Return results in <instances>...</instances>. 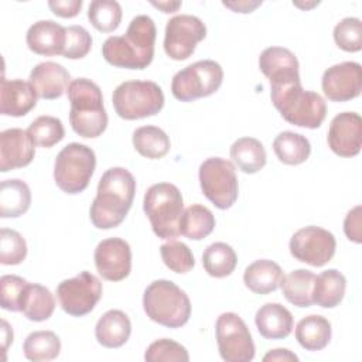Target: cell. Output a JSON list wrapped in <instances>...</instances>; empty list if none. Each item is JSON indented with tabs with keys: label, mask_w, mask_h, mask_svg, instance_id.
<instances>
[{
	"label": "cell",
	"mask_w": 362,
	"mask_h": 362,
	"mask_svg": "<svg viewBox=\"0 0 362 362\" xmlns=\"http://www.w3.org/2000/svg\"><path fill=\"white\" fill-rule=\"evenodd\" d=\"M55 310L54 294L41 284L28 283L21 298V313L35 322L48 320Z\"/></svg>",
	"instance_id": "f1b7e54d"
},
{
	"label": "cell",
	"mask_w": 362,
	"mask_h": 362,
	"mask_svg": "<svg viewBox=\"0 0 362 362\" xmlns=\"http://www.w3.org/2000/svg\"><path fill=\"white\" fill-rule=\"evenodd\" d=\"M315 274L305 269H297L283 276L280 288L288 303L296 307L313 305V284Z\"/></svg>",
	"instance_id": "4dcf8cb0"
},
{
	"label": "cell",
	"mask_w": 362,
	"mask_h": 362,
	"mask_svg": "<svg viewBox=\"0 0 362 362\" xmlns=\"http://www.w3.org/2000/svg\"><path fill=\"white\" fill-rule=\"evenodd\" d=\"M27 256L25 239L14 229L3 228L0 230V263L20 264Z\"/></svg>",
	"instance_id": "60d3db41"
},
{
	"label": "cell",
	"mask_w": 362,
	"mask_h": 362,
	"mask_svg": "<svg viewBox=\"0 0 362 362\" xmlns=\"http://www.w3.org/2000/svg\"><path fill=\"white\" fill-rule=\"evenodd\" d=\"M199 184L202 194L219 209L230 208L238 199L239 184L235 165L221 157H209L201 163Z\"/></svg>",
	"instance_id": "30bf717a"
},
{
	"label": "cell",
	"mask_w": 362,
	"mask_h": 362,
	"mask_svg": "<svg viewBox=\"0 0 362 362\" xmlns=\"http://www.w3.org/2000/svg\"><path fill=\"white\" fill-rule=\"evenodd\" d=\"M95 167L96 156L90 147L69 143L57 154L54 181L61 191L71 195L79 194L88 187Z\"/></svg>",
	"instance_id": "ba28073f"
},
{
	"label": "cell",
	"mask_w": 362,
	"mask_h": 362,
	"mask_svg": "<svg viewBox=\"0 0 362 362\" xmlns=\"http://www.w3.org/2000/svg\"><path fill=\"white\" fill-rule=\"evenodd\" d=\"M57 297L61 308L72 315L89 314L102 297V283L90 272H79L71 279L62 280L57 287Z\"/></svg>",
	"instance_id": "7c38bea8"
},
{
	"label": "cell",
	"mask_w": 362,
	"mask_h": 362,
	"mask_svg": "<svg viewBox=\"0 0 362 362\" xmlns=\"http://www.w3.org/2000/svg\"><path fill=\"white\" fill-rule=\"evenodd\" d=\"M219 355L226 362H249L255 358V342L245 321L235 313H222L215 324Z\"/></svg>",
	"instance_id": "8fae6325"
},
{
	"label": "cell",
	"mask_w": 362,
	"mask_h": 362,
	"mask_svg": "<svg viewBox=\"0 0 362 362\" xmlns=\"http://www.w3.org/2000/svg\"><path fill=\"white\" fill-rule=\"evenodd\" d=\"M143 308L151 321L167 328H180L191 317L188 296L170 280H154L146 287Z\"/></svg>",
	"instance_id": "5b68a950"
},
{
	"label": "cell",
	"mask_w": 362,
	"mask_h": 362,
	"mask_svg": "<svg viewBox=\"0 0 362 362\" xmlns=\"http://www.w3.org/2000/svg\"><path fill=\"white\" fill-rule=\"evenodd\" d=\"M143 209L160 239L173 240L180 235V219L184 201L180 189L171 182L153 184L144 194Z\"/></svg>",
	"instance_id": "8992f818"
},
{
	"label": "cell",
	"mask_w": 362,
	"mask_h": 362,
	"mask_svg": "<svg viewBox=\"0 0 362 362\" xmlns=\"http://www.w3.org/2000/svg\"><path fill=\"white\" fill-rule=\"evenodd\" d=\"M1 324H3V329H1V331H3V349L6 351L7 346H8V344L13 342V331L10 329L7 321L3 320Z\"/></svg>",
	"instance_id": "f907efd6"
},
{
	"label": "cell",
	"mask_w": 362,
	"mask_h": 362,
	"mask_svg": "<svg viewBox=\"0 0 362 362\" xmlns=\"http://www.w3.org/2000/svg\"><path fill=\"white\" fill-rule=\"evenodd\" d=\"M25 41L34 54L59 55L65 49L66 28L52 20H40L27 30Z\"/></svg>",
	"instance_id": "7402d4cb"
},
{
	"label": "cell",
	"mask_w": 362,
	"mask_h": 362,
	"mask_svg": "<svg viewBox=\"0 0 362 362\" xmlns=\"http://www.w3.org/2000/svg\"><path fill=\"white\" fill-rule=\"evenodd\" d=\"M361 205H356L351 211H348L344 219V232L346 238L355 243L362 242V232H361Z\"/></svg>",
	"instance_id": "f6af8a7d"
},
{
	"label": "cell",
	"mask_w": 362,
	"mask_h": 362,
	"mask_svg": "<svg viewBox=\"0 0 362 362\" xmlns=\"http://www.w3.org/2000/svg\"><path fill=\"white\" fill-rule=\"evenodd\" d=\"M151 4L160 8L163 13H174L181 7V1H151Z\"/></svg>",
	"instance_id": "681fc988"
},
{
	"label": "cell",
	"mask_w": 362,
	"mask_h": 362,
	"mask_svg": "<svg viewBox=\"0 0 362 362\" xmlns=\"http://www.w3.org/2000/svg\"><path fill=\"white\" fill-rule=\"evenodd\" d=\"M259 68L269 78L270 86L300 81L297 57L284 47H269L259 57Z\"/></svg>",
	"instance_id": "d6986e66"
},
{
	"label": "cell",
	"mask_w": 362,
	"mask_h": 362,
	"mask_svg": "<svg viewBox=\"0 0 362 362\" xmlns=\"http://www.w3.org/2000/svg\"><path fill=\"white\" fill-rule=\"evenodd\" d=\"M41 99H58L71 83L69 72L57 62L45 61L37 64L30 72V81Z\"/></svg>",
	"instance_id": "ffe728a7"
},
{
	"label": "cell",
	"mask_w": 362,
	"mask_h": 362,
	"mask_svg": "<svg viewBox=\"0 0 362 362\" xmlns=\"http://www.w3.org/2000/svg\"><path fill=\"white\" fill-rule=\"evenodd\" d=\"M71 103L69 123L72 130L85 139L100 136L107 126L100 88L88 78L72 79L68 89Z\"/></svg>",
	"instance_id": "3957f363"
},
{
	"label": "cell",
	"mask_w": 362,
	"mask_h": 362,
	"mask_svg": "<svg viewBox=\"0 0 362 362\" xmlns=\"http://www.w3.org/2000/svg\"><path fill=\"white\" fill-rule=\"evenodd\" d=\"M215 228L214 214L204 205L194 204L184 209L180 219V235L191 240L206 238Z\"/></svg>",
	"instance_id": "836d02e7"
},
{
	"label": "cell",
	"mask_w": 362,
	"mask_h": 362,
	"mask_svg": "<svg viewBox=\"0 0 362 362\" xmlns=\"http://www.w3.org/2000/svg\"><path fill=\"white\" fill-rule=\"evenodd\" d=\"M202 264L209 276L222 279L232 274L238 264V256L228 243L215 242L204 250Z\"/></svg>",
	"instance_id": "e575fe53"
},
{
	"label": "cell",
	"mask_w": 362,
	"mask_h": 362,
	"mask_svg": "<svg viewBox=\"0 0 362 362\" xmlns=\"http://www.w3.org/2000/svg\"><path fill=\"white\" fill-rule=\"evenodd\" d=\"M160 253L164 264L174 273H188L195 264L191 249L178 240H168L167 243L161 245Z\"/></svg>",
	"instance_id": "f35d334b"
},
{
	"label": "cell",
	"mask_w": 362,
	"mask_h": 362,
	"mask_svg": "<svg viewBox=\"0 0 362 362\" xmlns=\"http://www.w3.org/2000/svg\"><path fill=\"white\" fill-rule=\"evenodd\" d=\"M37 92L33 85L23 79H1L0 113L4 116H25L37 105Z\"/></svg>",
	"instance_id": "44dd1931"
},
{
	"label": "cell",
	"mask_w": 362,
	"mask_h": 362,
	"mask_svg": "<svg viewBox=\"0 0 362 362\" xmlns=\"http://www.w3.org/2000/svg\"><path fill=\"white\" fill-rule=\"evenodd\" d=\"M93 259L98 273L105 280L120 281L130 274L132 249L122 238H107L99 242Z\"/></svg>",
	"instance_id": "2e32d148"
},
{
	"label": "cell",
	"mask_w": 362,
	"mask_h": 362,
	"mask_svg": "<svg viewBox=\"0 0 362 362\" xmlns=\"http://www.w3.org/2000/svg\"><path fill=\"white\" fill-rule=\"evenodd\" d=\"M270 98L281 117L298 127L317 129L327 116V105L321 95L305 90L301 81L270 86Z\"/></svg>",
	"instance_id": "277c9868"
},
{
	"label": "cell",
	"mask_w": 362,
	"mask_h": 362,
	"mask_svg": "<svg viewBox=\"0 0 362 362\" xmlns=\"http://www.w3.org/2000/svg\"><path fill=\"white\" fill-rule=\"evenodd\" d=\"M329 321L317 314L301 318L296 327V339L305 351H321L331 341Z\"/></svg>",
	"instance_id": "4316f807"
},
{
	"label": "cell",
	"mask_w": 362,
	"mask_h": 362,
	"mask_svg": "<svg viewBox=\"0 0 362 362\" xmlns=\"http://www.w3.org/2000/svg\"><path fill=\"white\" fill-rule=\"evenodd\" d=\"M48 7L55 16L62 18H71L78 16L82 7V0H49Z\"/></svg>",
	"instance_id": "bcb514c9"
},
{
	"label": "cell",
	"mask_w": 362,
	"mask_h": 362,
	"mask_svg": "<svg viewBox=\"0 0 362 362\" xmlns=\"http://www.w3.org/2000/svg\"><path fill=\"white\" fill-rule=\"evenodd\" d=\"M222 81V66L212 59H202L185 66L173 76L171 93L177 100L192 102L215 93Z\"/></svg>",
	"instance_id": "9c48e42d"
},
{
	"label": "cell",
	"mask_w": 362,
	"mask_h": 362,
	"mask_svg": "<svg viewBox=\"0 0 362 362\" xmlns=\"http://www.w3.org/2000/svg\"><path fill=\"white\" fill-rule=\"evenodd\" d=\"M324 95L332 102L355 99L362 90V66L354 61H345L329 66L321 79Z\"/></svg>",
	"instance_id": "9a60e30c"
},
{
	"label": "cell",
	"mask_w": 362,
	"mask_h": 362,
	"mask_svg": "<svg viewBox=\"0 0 362 362\" xmlns=\"http://www.w3.org/2000/svg\"><path fill=\"white\" fill-rule=\"evenodd\" d=\"M327 141L339 157H355L362 147V119L355 112L337 115L329 124Z\"/></svg>",
	"instance_id": "e0dca14e"
},
{
	"label": "cell",
	"mask_w": 362,
	"mask_h": 362,
	"mask_svg": "<svg viewBox=\"0 0 362 362\" xmlns=\"http://www.w3.org/2000/svg\"><path fill=\"white\" fill-rule=\"evenodd\" d=\"M288 247L294 259L314 267H321L334 257L337 240L329 230L310 225L294 232Z\"/></svg>",
	"instance_id": "4fadbf2b"
},
{
	"label": "cell",
	"mask_w": 362,
	"mask_h": 362,
	"mask_svg": "<svg viewBox=\"0 0 362 362\" xmlns=\"http://www.w3.org/2000/svg\"><path fill=\"white\" fill-rule=\"evenodd\" d=\"M346 290V279L337 269H328L314 279L313 303L322 308L337 307Z\"/></svg>",
	"instance_id": "484cf974"
},
{
	"label": "cell",
	"mask_w": 362,
	"mask_h": 362,
	"mask_svg": "<svg viewBox=\"0 0 362 362\" xmlns=\"http://www.w3.org/2000/svg\"><path fill=\"white\" fill-rule=\"evenodd\" d=\"M133 146L143 157L157 160L170 151V139L167 133L157 126H141L133 132Z\"/></svg>",
	"instance_id": "d6a6232c"
},
{
	"label": "cell",
	"mask_w": 362,
	"mask_h": 362,
	"mask_svg": "<svg viewBox=\"0 0 362 362\" xmlns=\"http://www.w3.org/2000/svg\"><path fill=\"white\" fill-rule=\"evenodd\" d=\"M263 361L264 362H269V361H283V362H297L298 361V356L296 354H293L291 351L286 349V348H277V349H272L269 351L264 356H263Z\"/></svg>",
	"instance_id": "7dc6e473"
},
{
	"label": "cell",
	"mask_w": 362,
	"mask_h": 362,
	"mask_svg": "<svg viewBox=\"0 0 362 362\" xmlns=\"http://www.w3.org/2000/svg\"><path fill=\"white\" fill-rule=\"evenodd\" d=\"M206 35L204 21L191 14H178L167 21L164 33V51L174 61L189 58L199 41Z\"/></svg>",
	"instance_id": "5bb4252c"
},
{
	"label": "cell",
	"mask_w": 362,
	"mask_h": 362,
	"mask_svg": "<svg viewBox=\"0 0 362 362\" xmlns=\"http://www.w3.org/2000/svg\"><path fill=\"white\" fill-rule=\"evenodd\" d=\"M27 133L35 146L49 148L64 139L65 129L58 117L42 115L31 122Z\"/></svg>",
	"instance_id": "8d00e7d4"
},
{
	"label": "cell",
	"mask_w": 362,
	"mask_h": 362,
	"mask_svg": "<svg viewBox=\"0 0 362 362\" xmlns=\"http://www.w3.org/2000/svg\"><path fill=\"white\" fill-rule=\"evenodd\" d=\"M335 44L346 52L362 49V23L356 17H345L334 27Z\"/></svg>",
	"instance_id": "ab89813d"
},
{
	"label": "cell",
	"mask_w": 362,
	"mask_h": 362,
	"mask_svg": "<svg viewBox=\"0 0 362 362\" xmlns=\"http://www.w3.org/2000/svg\"><path fill=\"white\" fill-rule=\"evenodd\" d=\"M88 18L98 31L112 33L122 21V6L115 0H95L89 4Z\"/></svg>",
	"instance_id": "74e56055"
},
{
	"label": "cell",
	"mask_w": 362,
	"mask_h": 362,
	"mask_svg": "<svg viewBox=\"0 0 362 362\" xmlns=\"http://www.w3.org/2000/svg\"><path fill=\"white\" fill-rule=\"evenodd\" d=\"M136 192L133 174L123 167H112L99 180L96 197L90 205L89 216L98 229L119 226L132 208Z\"/></svg>",
	"instance_id": "6da1fadb"
},
{
	"label": "cell",
	"mask_w": 362,
	"mask_h": 362,
	"mask_svg": "<svg viewBox=\"0 0 362 362\" xmlns=\"http://www.w3.org/2000/svg\"><path fill=\"white\" fill-rule=\"evenodd\" d=\"M31 205L30 187L18 178L4 180L0 184V216L17 218Z\"/></svg>",
	"instance_id": "83f0119b"
},
{
	"label": "cell",
	"mask_w": 362,
	"mask_h": 362,
	"mask_svg": "<svg viewBox=\"0 0 362 362\" xmlns=\"http://www.w3.org/2000/svg\"><path fill=\"white\" fill-rule=\"evenodd\" d=\"M144 359L147 362H161V361L188 362L189 355H188V351L181 344L168 338H161L148 345L144 354Z\"/></svg>",
	"instance_id": "b9f144b4"
},
{
	"label": "cell",
	"mask_w": 362,
	"mask_h": 362,
	"mask_svg": "<svg viewBox=\"0 0 362 362\" xmlns=\"http://www.w3.org/2000/svg\"><path fill=\"white\" fill-rule=\"evenodd\" d=\"M112 103L119 117L137 120L157 115L164 106V93L153 81H126L113 90Z\"/></svg>",
	"instance_id": "52a82bcc"
},
{
	"label": "cell",
	"mask_w": 362,
	"mask_h": 362,
	"mask_svg": "<svg viewBox=\"0 0 362 362\" xmlns=\"http://www.w3.org/2000/svg\"><path fill=\"white\" fill-rule=\"evenodd\" d=\"M28 281L16 274H4L0 279V303L7 311H21V298Z\"/></svg>",
	"instance_id": "7bdbcfd3"
},
{
	"label": "cell",
	"mask_w": 362,
	"mask_h": 362,
	"mask_svg": "<svg viewBox=\"0 0 362 362\" xmlns=\"http://www.w3.org/2000/svg\"><path fill=\"white\" fill-rule=\"evenodd\" d=\"M157 28L151 17L136 16L124 35H112L102 45V55L113 66L144 69L154 57Z\"/></svg>",
	"instance_id": "7a4b0ae2"
},
{
	"label": "cell",
	"mask_w": 362,
	"mask_h": 362,
	"mask_svg": "<svg viewBox=\"0 0 362 362\" xmlns=\"http://www.w3.org/2000/svg\"><path fill=\"white\" fill-rule=\"evenodd\" d=\"M132 334V322L120 310L106 311L96 322L95 337L102 346L120 348Z\"/></svg>",
	"instance_id": "cb8c5ba5"
},
{
	"label": "cell",
	"mask_w": 362,
	"mask_h": 362,
	"mask_svg": "<svg viewBox=\"0 0 362 362\" xmlns=\"http://www.w3.org/2000/svg\"><path fill=\"white\" fill-rule=\"evenodd\" d=\"M255 324L266 339H283L293 331V314L279 303L263 304L255 315Z\"/></svg>",
	"instance_id": "603a6c76"
},
{
	"label": "cell",
	"mask_w": 362,
	"mask_h": 362,
	"mask_svg": "<svg viewBox=\"0 0 362 362\" xmlns=\"http://www.w3.org/2000/svg\"><path fill=\"white\" fill-rule=\"evenodd\" d=\"M230 158L246 174H255L266 165V150L255 137H240L230 146Z\"/></svg>",
	"instance_id": "f546056e"
},
{
	"label": "cell",
	"mask_w": 362,
	"mask_h": 362,
	"mask_svg": "<svg viewBox=\"0 0 362 362\" xmlns=\"http://www.w3.org/2000/svg\"><path fill=\"white\" fill-rule=\"evenodd\" d=\"M24 356L33 362L55 359L61 352V339L52 331H34L23 344Z\"/></svg>",
	"instance_id": "d590c367"
},
{
	"label": "cell",
	"mask_w": 362,
	"mask_h": 362,
	"mask_svg": "<svg viewBox=\"0 0 362 362\" xmlns=\"http://www.w3.org/2000/svg\"><path fill=\"white\" fill-rule=\"evenodd\" d=\"M283 276V270L276 262L259 259L245 269L243 283L256 294H269L280 287Z\"/></svg>",
	"instance_id": "d4e9b609"
},
{
	"label": "cell",
	"mask_w": 362,
	"mask_h": 362,
	"mask_svg": "<svg viewBox=\"0 0 362 362\" xmlns=\"http://www.w3.org/2000/svg\"><path fill=\"white\" fill-rule=\"evenodd\" d=\"M92 47V37L82 25H69L66 28V42L64 57L68 59H79L88 55Z\"/></svg>",
	"instance_id": "ee69618b"
},
{
	"label": "cell",
	"mask_w": 362,
	"mask_h": 362,
	"mask_svg": "<svg viewBox=\"0 0 362 362\" xmlns=\"http://www.w3.org/2000/svg\"><path fill=\"white\" fill-rule=\"evenodd\" d=\"M273 150L283 164L298 165L310 157L311 144L305 136L287 130L276 136L273 140Z\"/></svg>",
	"instance_id": "1f68e13d"
},
{
	"label": "cell",
	"mask_w": 362,
	"mask_h": 362,
	"mask_svg": "<svg viewBox=\"0 0 362 362\" xmlns=\"http://www.w3.org/2000/svg\"><path fill=\"white\" fill-rule=\"evenodd\" d=\"M35 156V144L27 130L11 127L0 133V171L28 165Z\"/></svg>",
	"instance_id": "ac0fdd59"
},
{
	"label": "cell",
	"mask_w": 362,
	"mask_h": 362,
	"mask_svg": "<svg viewBox=\"0 0 362 362\" xmlns=\"http://www.w3.org/2000/svg\"><path fill=\"white\" fill-rule=\"evenodd\" d=\"M222 4L236 13H252L262 1H223Z\"/></svg>",
	"instance_id": "c3c4849f"
}]
</instances>
